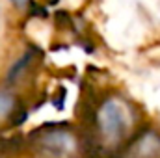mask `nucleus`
Returning a JSON list of instances; mask_svg holds the SVG:
<instances>
[{
    "label": "nucleus",
    "mask_w": 160,
    "mask_h": 158,
    "mask_svg": "<svg viewBox=\"0 0 160 158\" xmlns=\"http://www.w3.org/2000/svg\"><path fill=\"white\" fill-rule=\"evenodd\" d=\"M138 132V114L132 102L121 95H106L91 112L89 143L102 156L119 155Z\"/></svg>",
    "instance_id": "1"
},
{
    "label": "nucleus",
    "mask_w": 160,
    "mask_h": 158,
    "mask_svg": "<svg viewBox=\"0 0 160 158\" xmlns=\"http://www.w3.org/2000/svg\"><path fill=\"white\" fill-rule=\"evenodd\" d=\"M30 143L38 158H82L86 153L82 136L69 125L41 126Z\"/></svg>",
    "instance_id": "2"
},
{
    "label": "nucleus",
    "mask_w": 160,
    "mask_h": 158,
    "mask_svg": "<svg viewBox=\"0 0 160 158\" xmlns=\"http://www.w3.org/2000/svg\"><path fill=\"white\" fill-rule=\"evenodd\" d=\"M118 158H160V132L155 128L140 130L121 149Z\"/></svg>",
    "instance_id": "3"
},
{
    "label": "nucleus",
    "mask_w": 160,
    "mask_h": 158,
    "mask_svg": "<svg viewBox=\"0 0 160 158\" xmlns=\"http://www.w3.org/2000/svg\"><path fill=\"white\" fill-rule=\"evenodd\" d=\"M38 54H39V50H28V52H24V56L9 69V73H8V80L9 82H15V80H19L22 75H26V71L34 65V62H36V58H38Z\"/></svg>",
    "instance_id": "4"
},
{
    "label": "nucleus",
    "mask_w": 160,
    "mask_h": 158,
    "mask_svg": "<svg viewBox=\"0 0 160 158\" xmlns=\"http://www.w3.org/2000/svg\"><path fill=\"white\" fill-rule=\"evenodd\" d=\"M15 108H17V101H15L13 93H9L8 89L0 87V121L13 117L17 114Z\"/></svg>",
    "instance_id": "5"
},
{
    "label": "nucleus",
    "mask_w": 160,
    "mask_h": 158,
    "mask_svg": "<svg viewBox=\"0 0 160 158\" xmlns=\"http://www.w3.org/2000/svg\"><path fill=\"white\" fill-rule=\"evenodd\" d=\"M11 4H15L17 7H26L30 4V0H11Z\"/></svg>",
    "instance_id": "6"
}]
</instances>
